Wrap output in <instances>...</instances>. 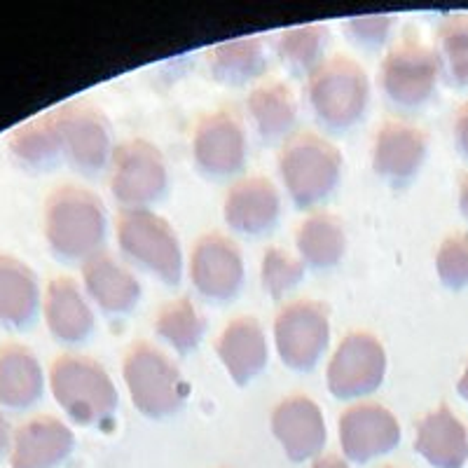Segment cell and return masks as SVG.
I'll list each match as a JSON object with an SVG mask.
<instances>
[{
    "label": "cell",
    "mask_w": 468,
    "mask_h": 468,
    "mask_svg": "<svg viewBox=\"0 0 468 468\" xmlns=\"http://www.w3.org/2000/svg\"><path fill=\"white\" fill-rule=\"evenodd\" d=\"M106 208L94 192L80 186H58L45 199L43 234L57 261L73 265L101 253L106 241Z\"/></svg>",
    "instance_id": "cell-1"
},
{
    "label": "cell",
    "mask_w": 468,
    "mask_h": 468,
    "mask_svg": "<svg viewBox=\"0 0 468 468\" xmlns=\"http://www.w3.org/2000/svg\"><path fill=\"white\" fill-rule=\"evenodd\" d=\"M49 388L69 420L80 426H103L117 412V388L99 361L82 354H61L49 367Z\"/></svg>",
    "instance_id": "cell-2"
},
{
    "label": "cell",
    "mask_w": 468,
    "mask_h": 468,
    "mask_svg": "<svg viewBox=\"0 0 468 468\" xmlns=\"http://www.w3.org/2000/svg\"><path fill=\"white\" fill-rule=\"evenodd\" d=\"M279 174L298 208L325 202L340 183L342 154L316 132H295L279 150Z\"/></svg>",
    "instance_id": "cell-3"
},
{
    "label": "cell",
    "mask_w": 468,
    "mask_h": 468,
    "mask_svg": "<svg viewBox=\"0 0 468 468\" xmlns=\"http://www.w3.org/2000/svg\"><path fill=\"white\" fill-rule=\"evenodd\" d=\"M307 99L314 117L330 132L361 122L370 101V80L351 57H330L307 78Z\"/></svg>",
    "instance_id": "cell-4"
},
{
    "label": "cell",
    "mask_w": 468,
    "mask_h": 468,
    "mask_svg": "<svg viewBox=\"0 0 468 468\" xmlns=\"http://www.w3.org/2000/svg\"><path fill=\"white\" fill-rule=\"evenodd\" d=\"M124 384L129 388L133 408L150 420H165L176 415L187 399V384L181 370L150 342L129 346L122 363Z\"/></svg>",
    "instance_id": "cell-5"
},
{
    "label": "cell",
    "mask_w": 468,
    "mask_h": 468,
    "mask_svg": "<svg viewBox=\"0 0 468 468\" xmlns=\"http://www.w3.org/2000/svg\"><path fill=\"white\" fill-rule=\"evenodd\" d=\"M117 244L132 262L141 265L176 286L183 277V250L178 234L162 216L141 208V211H122L117 218Z\"/></svg>",
    "instance_id": "cell-6"
},
{
    "label": "cell",
    "mask_w": 468,
    "mask_h": 468,
    "mask_svg": "<svg viewBox=\"0 0 468 468\" xmlns=\"http://www.w3.org/2000/svg\"><path fill=\"white\" fill-rule=\"evenodd\" d=\"M111 192L124 211H141L160 202L169 187V171L160 148L145 139L124 141L111 160Z\"/></svg>",
    "instance_id": "cell-7"
},
{
    "label": "cell",
    "mask_w": 468,
    "mask_h": 468,
    "mask_svg": "<svg viewBox=\"0 0 468 468\" xmlns=\"http://www.w3.org/2000/svg\"><path fill=\"white\" fill-rule=\"evenodd\" d=\"M64 160L82 176H99L111 166L112 127L106 112L90 101H70L54 108Z\"/></svg>",
    "instance_id": "cell-8"
},
{
    "label": "cell",
    "mask_w": 468,
    "mask_h": 468,
    "mask_svg": "<svg viewBox=\"0 0 468 468\" xmlns=\"http://www.w3.org/2000/svg\"><path fill=\"white\" fill-rule=\"evenodd\" d=\"M279 358L295 373H309L328 349L330 316L316 300H292L274 319Z\"/></svg>",
    "instance_id": "cell-9"
},
{
    "label": "cell",
    "mask_w": 468,
    "mask_h": 468,
    "mask_svg": "<svg viewBox=\"0 0 468 468\" xmlns=\"http://www.w3.org/2000/svg\"><path fill=\"white\" fill-rule=\"evenodd\" d=\"M441 73V61L431 48L417 37H403L384 57L382 90L388 101L415 111L431 99Z\"/></svg>",
    "instance_id": "cell-10"
},
{
    "label": "cell",
    "mask_w": 468,
    "mask_h": 468,
    "mask_svg": "<svg viewBox=\"0 0 468 468\" xmlns=\"http://www.w3.org/2000/svg\"><path fill=\"white\" fill-rule=\"evenodd\" d=\"M387 375V351L366 330H351L342 337L328 363V391L340 400L363 399L378 391Z\"/></svg>",
    "instance_id": "cell-11"
},
{
    "label": "cell",
    "mask_w": 468,
    "mask_h": 468,
    "mask_svg": "<svg viewBox=\"0 0 468 468\" xmlns=\"http://www.w3.org/2000/svg\"><path fill=\"white\" fill-rule=\"evenodd\" d=\"M249 141L241 117L232 108L202 115L192 132V160L208 178H228L246 165Z\"/></svg>",
    "instance_id": "cell-12"
},
{
    "label": "cell",
    "mask_w": 468,
    "mask_h": 468,
    "mask_svg": "<svg viewBox=\"0 0 468 468\" xmlns=\"http://www.w3.org/2000/svg\"><path fill=\"white\" fill-rule=\"evenodd\" d=\"M190 279L199 295L211 303L234 300L246 279L239 246L220 232L199 237L190 256Z\"/></svg>",
    "instance_id": "cell-13"
},
{
    "label": "cell",
    "mask_w": 468,
    "mask_h": 468,
    "mask_svg": "<svg viewBox=\"0 0 468 468\" xmlns=\"http://www.w3.org/2000/svg\"><path fill=\"white\" fill-rule=\"evenodd\" d=\"M429 153V139L420 127L405 120H387L373 139V169L388 186H408Z\"/></svg>",
    "instance_id": "cell-14"
},
{
    "label": "cell",
    "mask_w": 468,
    "mask_h": 468,
    "mask_svg": "<svg viewBox=\"0 0 468 468\" xmlns=\"http://www.w3.org/2000/svg\"><path fill=\"white\" fill-rule=\"evenodd\" d=\"M340 442L351 462H367L399 445L400 424L384 405L356 403L342 412Z\"/></svg>",
    "instance_id": "cell-15"
},
{
    "label": "cell",
    "mask_w": 468,
    "mask_h": 468,
    "mask_svg": "<svg viewBox=\"0 0 468 468\" xmlns=\"http://www.w3.org/2000/svg\"><path fill=\"white\" fill-rule=\"evenodd\" d=\"M271 433L292 462L316 457L328 438L324 412L314 400L303 394L286 396L271 410Z\"/></svg>",
    "instance_id": "cell-16"
},
{
    "label": "cell",
    "mask_w": 468,
    "mask_h": 468,
    "mask_svg": "<svg viewBox=\"0 0 468 468\" xmlns=\"http://www.w3.org/2000/svg\"><path fill=\"white\" fill-rule=\"evenodd\" d=\"M282 216V197L274 183L265 176H249L241 178L225 192L223 218L234 232L246 237H262Z\"/></svg>",
    "instance_id": "cell-17"
},
{
    "label": "cell",
    "mask_w": 468,
    "mask_h": 468,
    "mask_svg": "<svg viewBox=\"0 0 468 468\" xmlns=\"http://www.w3.org/2000/svg\"><path fill=\"white\" fill-rule=\"evenodd\" d=\"M75 436L52 415H36L15 431L12 468H58L70 457Z\"/></svg>",
    "instance_id": "cell-18"
},
{
    "label": "cell",
    "mask_w": 468,
    "mask_h": 468,
    "mask_svg": "<svg viewBox=\"0 0 468 468\" xmlns=\"http://www.w3.org/2000/svg\"><path fill=\"white\" fill-rule=\"evenodd\" d=\"M43 319L49 335L61 345H80L94 333V312L85 292L70 277H54L43 295Z\"/></svg>",
    "instance_id": "cell-19"
},
{
    "label": "cell",
    "mask_w": 468,
    "mask_h": 468,
    "mask_svg": "<svg viewBox=\"0 0 468 468\" xmlns=\"http://www.w3.org/2000/svg\"><path fill=\"white\" fill-rule=\"evenodd\" d=\"M43 309L37 274L19 258L0 253V330L22 333L36 324Z\"/></svg>",
    "instance_id": "cell-20"
},
{
    "label": "cell",
    "mask_w": 468,
    "mask_h": 468,
    "mask_svg": "<svg viewBox=\"0 0 468 468\" xmlns=\"http://www.w3.org/2000/svg\"><path fill=\"white\" fill-rule=\"evenodd\" d=\"M216 354L237 387H246L265 370L270 349L261 321L256 316H237L223 328Z\"/></svg>",
    "instance_id": "cell-21"
},
{
    "label": "cell",
    "mask_w": 468,
    "mask_h": 468,
    "mask_svg": "<svg viewBox=\"0 0 468 468\" xmlns=\"http://www.w3.org/2000/svg\"><path fill=\"white\" fill-rule=\"evenodd\" d=\"M45 394V370L36 351L22 342L0 346V410L27 412Z\"/></svg>",
    "instance_id": "cell-22"
},
{
    "label": "cell",
    "mask_w": 468,
    "mask_h": 468,
    "mask_svg": "<svg viewBox=\"0 0 468 468\" xmlns=\"http://www.w3.org/2000/svg\"><path fill=\"white\" fill-rule=\"evenodd\" d=\"M82 286L87 298L108 316L129 314L141 300L139 279L103 250L82 262Z\"/></svg>",
    "instance_id": "cell-23"
},
{
    "label": "cell",
    "mask_w": 468,
    "mask_h": 468,
    "mask_svg": "<svg viewBox=\"0 0 468 468\" xmlns=\"http://www.w3.org/2000/svg\"><path fill=\"white\" fill-rule=\"evenodd\" d=\"M7 153L12 162L28 174H48L57 169L64 160V148L54 111L19 124L7 139Z\"/></svg>",
    "instance_id": "cell-24"
},
{
    "label": "cell",
    "mask_w": 468,
    "mask_h": 468,
    "mask_svg": "<svg viewBox=\"0 0 468 468\" xmlns=\"http://www.w3.org/2000/svg\"><path fill=\"white\" fill-rule=\"evenodd\" d=\"M415 450L436 468H463L468 459V433L452 410L441 405L417 424Z\"/></svg>",
    "instance_id": "cell-25"
},
{
    "label": "cell",
    "mask_w": 468,
    "mask_h": 468,
    "mask_svg": "<svg viewBox=\"0 0 468 468\" xmlns=\"http://www.w3.org/2000/svg\"><path fill=\"white\" fill-rule=\"evenodd\" d=\"M208 73L228 87H244L258 80L267 69V49L262 37L244 36L220 43L207 52Z\"/></svg>",
    "instance_id": "cell-26"
},
{
    "label": "cell",
    "mask_w": 468,
    "mask_h": 468,
    "mask_svg": "<svg viewBox=\"0 0 468 468\" xmlns=\"http://www.w3.org/2000/svg\"><path fill=\"white\" fill-rule=\"evenodd\" d=\"M295 249L300 261L312 270H333L345 258V225L333 213H312L295 232Z\"/></svg>",
    "instance_id": "cell-27"
},
{
    "label": "cell",
    "mask_w": 468,
    "mask_h": 468,
    "mask_svg": "<svg viewBox=\"0 0 468 468\" xmlns=\"http://www.w3.org/2000/svg\"><path fill=\"white\" fill-rule=\"evenodd\" d=\"M249 115L262 141H279L291 136L298 120V103L291 87L282 80H267L249 94Z\"/></svg>",
    "instance_id": "cell-28"
},
{
    "label": "cell",
    "mask_w": 468,
    "mask_h": 468,
    "mask_svg": "<svg viewBox=\"0 0 468 468\" xmlns=\"http://www.w3.org/2000/svg\"><path fill=\"white\" fill-rule=\"evenodd\" d=\"M330 31L324 24H304V27L286 28L274 40L277 57L292 75H312L325 61Z\"/></svg>",
    "instance_id": "cell-29"
},
{
    "label": "cell",
    "mask_w": 468,
    "mask_h": 468,
    "mask_svg": "<svg viewBox=\"0 0 468 468\" xmlns=\"http://www.w3.org/2000/svg\"><path fill=\"white\" fill-rule=\"evenodd\" d=\"M154 333L178 354H190L202 345L207 321L190 298H176L157 312Z\"/></svg>",
    "instance_id": "cell-30"
},
{
    "label": "cell",
    "mask_w": 468,
    "mask_h": 468,
    "mask_svg": "<svg viewBox=\"0 0 468 468\" xmlns=\"http://www.w3.org/2000/svg\"><path fill=\"white\" fill-rule=\"evenodd\" d=\"M438 61L447 80L457 87L468 85V12L450 15L438 28Z\"/></svg>",
    "instance_id": "cell-31"
},
{
    "label": "cell",
    "mask_w": 468,
    "mask_h": 468,
    "mask_svg": "<svg viewBox=\"0 0 468 468\" xmlns=\"http://www.w3.org/2000/svg\"><path fill=\"white\" fill-rule=\"evenodd\" d=\"M304 277V262L288 253L286 249L271 246L265 250L261 262V282L271 298H283L288 291L298 286Z\"/></svg>",
    "instance_id": "cell-32"
},
{
    "label": "cell",
    "mask_w": 468,
    "mask_h": 468,
    "mask_svg": "<svg viewBox=\"0 0 468 468\" xmlns=\"http://www.w3.org/2000/svg\"><path fill=\"white\" fill-rule=\"evenodd\" d=\"M436 271L442 286L462 291L468 286V234H450L436 253Z\"/></svg>",
    "instance_id": "cell-33"
},
{
    "label": "cell",
    "mask_w": 468,
    "mask_h": 468,
    "mask_svg": "<svg viewBox=\"0 0 468 468\" xmlns=\"http://www.w3.org/2000/svg\"><path fill=\"white\" fill-rule=\"evenodd\" d=\"M394 27L391 15H363L351 16L345 22V33L354 45L363 49H378L388 40V33Z\"/></svg>",
    "instance_id": "cell-34"
},
{
    "label": "cell",
    "mask_w": 468,
    "mask_h": 468,
    "mask_svg": "<svg viewBox=\"0 0 468 468\" xmlns=\"http://www.w3.org/2000/svg\"><path fill=\"white\" fill-rule=\"evenodd\" d=\"M454 144H457V150L468 160V103H463L462 108L454 115Z\"/></svg>",
    "instance_id": "cell-35"
},
{
    "label": "cell",
    "mask_w": 468,
    "mask_h": 468,
    "mask_svg": "<svg viewBox=\"0 0 468 468\" xmlns=\"http://www.w3.org/2000/svg\"><path fill=\"white\" fill-rule=\"evenodd\" d=\"M12 445H15V429L7 421L5 412L0 410V462L12 454Z\"/></svg>",
    "instance_id": "cell-36"
},
{
    "label": "cell",
    "mask_w": 468,
    "mask_h": 468,
    "mask_svg": "<svg viewBox=\"0 0 468 468\" xmlns=\"http://www.w3.org/2000/svg\"><path fill=\"white\" fill-rule=\"evenodd\" d=\"M459 208H462L463 218L468 223V176H463L462 183H459Z\"/></svg>",
    "instance_id": "cell-37"
},
{
    "label": "cell",
    "mask_w": 468,
    "mask_h": 468,
    "mask_svg": "<svg viewBox=\"0 0 468 468\" xmlns=\"http://www.w3.org/2000/svg\"><path fill=\"white\" fill-rule=\"evenodd\" d=\"M314 468H346V463L340 457H335V454H328V457L316 459Z\"/></svg>",
    "instance_id": "cell-38"
},
{
    "label": "cell",
    "mask_w": 468,
    "mask_h": 468,
    "mask_svg": "<svg viewBox=\"0 0 468 468\" xmlns=\"http://www.w3.org/2000/svg\"><path fill=\"white\" fill-rule=\"evenodd\" d=\"M457 391H459V396H462V399L468 403V363H466V367H463V375L457 384Z\"/></svg>",
    "instance_id": "cell-39"
}]
</instances>
